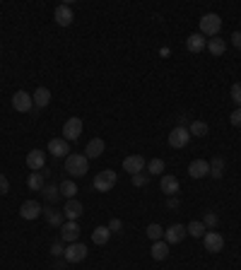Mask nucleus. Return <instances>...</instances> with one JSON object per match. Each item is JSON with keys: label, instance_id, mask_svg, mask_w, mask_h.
<instances>
[{"label": "nucleus", "instance_id": "dca6fc26", "mask_svg": "<svg viewBox=\"0 0 241 270\" xmlns=\"http://www.w3.org/2000/svg\"><path fill=\"white\" fill-rule=\"evenodd\" d=\"M48 155H53V157H68V155H70V145H68V140H63V138L48 140Z\"/></svg>", "mask_w": 241, "mask_h": 270}, {"label": "nucleus", "instance_id": "7c9ffc66", "mask_svg": "<svg viewBox=\"0 0 241 270\" xmlns=\"http://www.w3.org/2000/svg\"><path fill=\"white\" fill-rule=\"evenodd\" d=\"M58 186H61V196H65L68 200L75 198V193H77V183H75V181L65 179V181H63V183H58Z\"/></svg>", "mask_w": 241, "mask_h": 270}, {"label": "nucleus", "instance_id": "a211bd4d", "mask_svg": "<svg viewBox=\"0 0 241 270\" xmlns=\"http://www.w3.org/2000/svg\"><path fill=\"white\" fill-rule=\"evenodd\" d=\"M106 150V143L102 140V138H94V140H89L87 147H85V157L87 159H99L102 155H104Z\"/></svg>", "mask_w": 241, "mask_h": 270}, {"label": "nucleus", "instance_id": "f704fd0d", "mask_svg": "<svg viewBox=\"0 0 241 270\" xmlns=\"http://www.w3.org/2000/svg\"><path fill=\"white\" fill-rule=\"evenodd\" d=\"M130 179H133V186H137V188H140V186H147V181H150V174H143V171H140V174H133Z\"/></svg>", "mask_w": 241, "mask_h": 270}, {"label": "nucleus", "instance_id": "393cba45", "mask_svg": "<svg viewBox=\"0 0 241 270\" xmlns=\"http://www.w3.org/2000/svg\"><path fill=\"white\" fill-rule=\"evenodd\" d=\"M44 217L51 227H63V213H58L56 207H44Z\"/></svg>", "mask_w": 241, "mask_h": 270}, {"label": "nucleus", "instance_id": "39448f33", "mask_svg": "<svg viewBox=\"0 0 241 270\" xmlns=\"http://www.w3.org/2000/svg\"><path fill=\"white\" fill-rule=\"evenodd\" d=\"M203 244H205V251H208V254H219V251L225 248V237H222L219 232H205Z\"/></svg>", "mask_w": 241, "mask_h": 270}, {"label": "nucleus", "instance_id": "4be33fe9", "mask_svg": "<svg viewBox=\"0 0 241 270\" xmlns=\"http://www.w3.org/2000/svg\"><path fill=\"white\" fill-rule=\"evenodd\" d=\"M150 254H152L154 261H164L169 256V244L164 241V239H159V241H154L152 248H150Z\"/></svg>", "mask_w": 241, "mask_h": 270}, {"label": "nucleus", "instance_id": "79ce46f5", "mask_svg": "<svg viewBox=\"0 0 241 270\" xmlns=\"http://www.w3.org/2000/svg\"><path fill=\"white\" fill-rule=\"evenodd\" d=\"M167 205H169V207H178V198H176V196H171Z\"/></svg>", "mask_w": 241, "mask_h": 270}, {"label": "nucleus", "instance_id": "5701e85b", "mask_svg": "<svg viewBox=\"0 0 241 270\" xmlns=\"http://www.w3.org/2000/svg\"><path fill=\"white\" fill-rule=\"evenodd\" d=\"M188 133H191V138L193 135H195V138H205V135L210 133V126L205 121H191V123H188Z\"/></svg>", "mask_w": 241, "mask_h": 270}, {"label": "nucleus", "instance_id": "20e7f679", "mask_svg": "<svg viewBox=\"0 0 241 270\" xmlns=\"http://www.w3.org/2000/svg\"><path fill=\"white\" fill-rule=\"evenodd\" d=\"M12 109L19 113H29L34 109V99L32 94H27L24 89H19V92H15L12 94Z\"/></svg>", "mask_w": 241, "mask_h": 270}, {"label": "nucleus", "instance_id": "0eeeda50", "mask_svg": "<svg viewBox=\"0 0 241 270\" xmlns=\"http://www.w3.org/2000/svg\"><path fill=\"white\" fill-rule=\"evenodd\" d=\"M65 263H80L87 258V246L85 244H80V241H75V244H68V248H65Z\"/></svg>", "mask_w": 241, "mask_h": 270}, {"label": "nucleus", "instance_id": "f8f14e48", "mask_svg": "<svg viewBox=\"0 0 241 270\" xmlns=\"http://www.w3.org/2000/svg\"><path fill=\"white\" fill-rule=\"evenodd\" d=\"M145 167H147V162H145L143 155H130V157L123 159V169H126L130 176H133V174H140Z\"/></svg>", "mask_w": 241, "mask_h": 270}, {"label": "nucleus", "instance_id": "cd10ccee", "mask_svg": "<svg viewBox=\"0 0 241 270\" xmlns=\"http://www.w3.org/2000/svg\"><path fill=\"white\" fill-rule=\"evenodd\" d=\"M41 193H44V198H46L48 203H58V200H61V186H56V183H46Z\"/></svg>", "mask_w": 241, "mask_h": 270}, {"label": "nucleus", "instance_id": "bb28decb", "mask_svg": "<svg viewBox=\"0 0 241 270\" xmlns=\"http://www.w3.org/2000/svg\"><path fill=\"white\" fill-rule=\"evenodd\" d=\"M109 239H111V229H109V227H96V229L92 232V241H94L96 246H104Z\"/></svg>", "mask_w": 241, "mask_h": 270}, {"label": "nucleus", "instance_id": "b1692460", "mask_svg": "<svg viewBox=\"0 0 241 270\" xmlns=\"http://www.w3.org/2000/svg\"><path fill=\"white\" fill-rule=\"evenodd\" d=\"M32 99H34V106H36V109H44V106H48V102H51V92H48L46 87H39L32 94Z\"/></svg>", "mask_w": 241, "mask_h": 270}, {"label": "nucleus", "instance_id": "4468645a", "mask_svg": "<svg viewBox=\"0 0 241 270\" xmlns=\"http://www.w3.org/2000/svg\"><path fill=\"white\" fill-rule=\"evenodd\" d=\"M82 213H85V210H82V203L80 200H75V198H70L63 205V217L65 220H70V222H77V220L82 217Z\"/></svg>", "mask_w": 241, "mask_h": 270}, {"label": "nucleus", "instance_id": "c9c22d12", "mask_svg": "<svg viewBox=\"0 0 241 270\" xmlns=\"http://www.w3.org/2000/svg\"><path fill=\"white\" fill-rule=\"evenodd\" d=\"M232 99H234V104H236V109H241V82L232 85Z\"/></svg>", "mask_w": 241, "mask_h": 270}, {"label": "nucleus", "instance_id": "f3484780", "mask_svg": "<svg viewBox=\"0 0 241 270\" xmlns=\"http://www.w3.org/2000/svg\"><path fill=\"white\" fill-rule=\"evenodd\" d=\"M188 174H191L193 179H205V176H210V162H205V159H193L191 164H188Z\"/></svg>", "mask_w": 241, "mask_h": 270}, {"label": "nucleus", "instance_id": "2f4dec72", "mask_svg": "<svg viewBox=\"0 0 241 270\" xmlns=\"http://www.w3.org/2000/svg\"><path fill=\"white\" fill-rule=\"evenodd\" d=\"M147 171H150V174H164V159H159V157L150 159V162H147Z\"/></svg>", "mask_w": 241, "mask_h": 270}, {"label": "nucleus", "instance_id": "c756f323", "mask_svg": "<svg viewBox=\"0 0 241 270\" xmlns=\"http://www.w3.org/2000/svg\"><path fill=\"white\" fill-rule=\"evenodd\" d=\"M186 232L191 234V237H195V239H200V237H205V232H208V227L203 224V220L198 222V220H193L188 227H186Z\"/></svg>", "mask_w": 241, "mask_h": 270}, {"label": "nucleus", "instance_id": "aec40b11", "mask_svg": "<svg viewBox=\"0 0 241 270\" xmlns=\"http://www.w3.org/2000/svg\"><path fill=\"white\" fill-rule=\"evenodd\" d=\"M208 46V39L203 36L200 32H195V34H191L188 39H186V48L191 51V53H200L203 48Z\"/></svg>", "mask_w": 241, "mask_h": 270}, {"label": "nucleus", "instance_id": "a878e982", "mask_svg": "<svg viewBox=\"0 0 241 270\" xmlns=\"http://www.w3.org/2000/svg\"><path fill=\"white\" fill-rule=\"evenodd\" d=\"M212 53V56H222L227 51V44H225V39H219V36H212V39H208V46H205Z\"/></svg>", "mask_w": 241, "mask_h": 270}, {"label": "nucleus", "instance_id": "7ed1b4c3", "mask_svg": "<svg viewBox=\"0 0 241 270\" xmlns=\"http://www.w3.org/2000/svg\"><path fill=\"white\" fill-rule=\"evenodd\" d=\"M113 186H116V171L113 169H104L94 176V188L99 193H109Z\"/></svg>", "mask_w": 241, "mask_h": 270}, {"label": "nucleus", "instance_id": "423d86ee", "mask_svg": "<svg viewBox=\"0 0 241 270\" xmlns=\"http://www.w3.org/2000/svg\"><path fill=\"white\" fill-rule=\"evenodd\" d=\"M188 140H191V133H188V128H184V126H176L171 133H169V145H171L174 150H181V147H186V145H188Z\"/></svg>", "mask_w": 241, "mask_h": 270}, {"label": "nucleus", "instance_id": "4c0bfd02", "mask_svg": "<svg viewBox=\"0 0 241 270\" xmlns=\"http://www.w3.org/2000/svg\"><path fill=\"white\" fill-rule=\"evenodd\" d=\"M8 191H10V181L3 174H0V196H5Z\"/></svg>", "mask_w": 241, "mask_h": 270}, {"label": "nucleus", "instance_id": "a19ab883", "mask_svg": "<svg viewBox=\"0 0 241 270\" xmlns=\"http://www.w3.org/2000/svg\"><path fill=\"white\" fill-rule=\"evenodd\" d=\"M232 44L241 51V32H234V34H232Z\"/></svg>", "mask_w": 241, "mask_h": 270}, {"label": "nucleus", "instance_id": "ddd939ff", "mask_svg": "<svg viewBox=\"0 0 241 270\" xmlns=\"http://www.w3.org/2000/svg\"><path fill=\"white\" fill-rule=\"evenodd\" d=\"M159 188H162V193H167L169 198H171V196H178V191H181V183H178L176 176L164 174L159 179Z\"/></svg>", "mask_w": 241, "mask_h": 270}, {"label": "nucleus", "instance_id": "6ab92c4d", "mask_svg": "<svg viewBox=\"0 0 241 270\" xmlns=\"http://www.w3.org/2000/svg\"><path fill=\"white\" fill-rule=\"evenodd\" d=\"M53 20H56V24H61V27H70L72 20H75L70 5H58L56 12H53Z\"/></svg>", "mask_w": 241, "mask_h": 270}, {"label": "nucleus", "instance_id": "1a4fd4ad", "mask_svg": "<svg viewBox=\"0 0 241 270\" xmlns=\"http://www.w3.org/2000/svg\"><path fill=\"white\" fill-rule=\"evenodd\" d=\"M41 213H44V207H41L39 200H24L22 205H19L22 220H36V217H41Z\"/></svg>", "mask_w": 241, "mask_h": 270}, {"label": "nucleus", "instance_id": "2eb2a0df", "mask_svg": "<svg viewBox=\"0 0 241 270\" xmlns=\"http://www.w3.org/2000/svg\"><path fill=\"white\" fill-rule=\"evenodd\" d=\"M61 239H63L65 244H75L77 239H80V224L77 222H63V227H61Z\"/></svg>", "mask_w": 241, "mask_h": 270}, {"label": "nucleus", "instance_id": "e433bc0d", "mask_svg": "<svg viewBox=\"0 0 241 270\" xmlns=\"http://www.w3.org/2000/svg\"><path fill=\"white\" fill-rule=\"evenodd\" d=\"M229 123H232L234 128H241V109H234L232 116H229Z\"/></svg>", "mask_w": 241, "mask_h": 270}, {"label": "nucleus", "instance_id": "58836bf2", "mask_svg": "<svg viewBox=\"0 0 241 270\" xmlns=\"http://www.w3.org/2000/svg\"><path fill=\"white\" fill-rule=\"evenodd\" d=\"M51 254H53V256H61V254H65L63 244H61V241H56V244H53V246H51Z\"/></svg>", "mask_w": 241, "mask_h": 270}, {"label": "nucleus", "instance_id": "6e6552de", "mask_svg": "<svg viewBox=\"0 0 241 270\" xmlns=\"http://www.w3.org/2000/svg\"><path fill=\"white\" fill-rule=\"evenodd\" d=\"M82 135V119L72 116L63 123V140H77Z\"/></svg>", "mask_w": 241, "mask_h": 270}, {"label": "nucleus", "instance_id": "f03ea898", "mask_svg": "<svg viewBox=\"0 0 241 270\" xmlns=\"http://www.w3.org/2000/svg\"><path fill=\"white\" fill-rule=\"evenodd\" d=\"M219 29H222V17L219 15L208 12V15L200 17V34L203 36H219Z\"/></svg>", "mask_w": 241, "mask_h": 270}, {"label": "nucleus", "instance_id": "412c9836", "mask_svg": "<svg viewBox=\"0 0 241 270\" xmlns=\"http://www.w3.org/2000/svg\"><path fill=\"white\" fill-rule=\"evenodd\" d=\"M44 179H46V169L29 174V179H27V188H29V191H44V186H46Z\"/></svg>", "mask_w": 241, "mask_h": 270}, {"label": "nucleus", "instance_id": "c85d7f7f", "mask_svg": "<svg viewBox=\"0 0 241 270\" xmlns=\"http://www.w3.org/2000/svg\"><path fill=\"white\" fill-rule=\"evenodd\" d=\"M210 176L212 179H222L225 176V159L222 157H215L210 162Z\"/></svg>", "mask_w": 241, "mask_h": 270}, {"label": "nucleus", "instance_id": "f257e3e1", "mask_svg": "<svg viewBox=\"0 0 241 270\" xmlns=\"http://www.w3.org/2000/svg\"><path fill=\"white\" fill-rule=\"evenodd\" d=\"M89 169V159L85 155H68L65 157V171L72 176V179H77V176H85Z\"/></svg>", "mask_w": 241, "mask_h": 270}, {"label": "nucleus", "instance_id": "ea45409f", "mask_svg": "<svg viewBox=\"0 0 241 270\" xmlns=\"http://www.w3.org/2000/svg\"><path fill=\"white\" fill-rule=\"evenodd\" d=\"M109 229H111V232H120V229H123V222H120V220H111V222H109Z\"/></svg>", "mask_w": 241, "mask_h": 270}, {"label": "nucleus", "instance_id": "473e14b6", "mask_svg": "<svg viewBox=\"0 0 241 270\" xmlns=\"http://www.w3.org/2000/svg\"><path fill=\"white\" fill-rule=\"evenodd\" d=\"M147 237L152 239V241H159V239H164V229H162L159 224H147Z\"/></svg>", "mask_w": 241, "mask_h": 270}, {"label": "nucleus", "instance_id": "9b49d317", "mask_svg": "<svg viewBox=\"0 0 241 270\" xmlns=\"http://www.w3.org/2000/svg\"><path fill=\"white\" fill-rule=\"evenodd\" d=\"M24 162H27V167L32 171H44L46 169V155H44V150H32Z\"/></svg>", "mask_w": 241, "mask_h": 270}, {"label": "nucleus", "instance_id": "72a5a7b5", "mask_svg": "<svg viewBox=\"0 0 241 270\" xmlns=\"http://www.w3.org/2000/svg\"><path fill=\"white\" fill-rule=\"evenodd\" d=\"M217 222H219V217H217V213H205V217H203V224L208 227V229H215Z\"/></svg>", "mask_w": 241, "mask_h": 270}, {"label": "nucleus", "instance_id": "9d476101", "mask_svg": "<svg viewBox=\"0 0 241 270\" xmlns=\"http://www.w3.org/2000/svg\"><path fill=\"white\" fill-rule=\"evenodd\" d=\"M186 234H188V232H186L184 224H171L169 229H164V241H167L169 246H171V244H181L186 239Z\"/></svg>", "mask_w": 241, "mask_h": 270}]
</instances>
